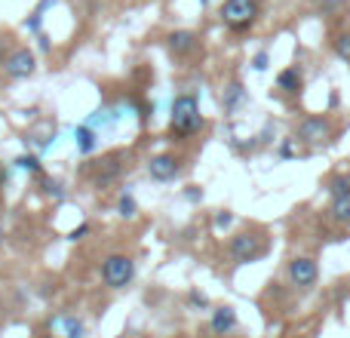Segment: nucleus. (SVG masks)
Listing matches in <instances>:
<instances>
[{
  "label": "nucleus",
  "mask_w": 350,
  "mask_h": 338,
  "mask_svg": "<svg viewBox=\"0 0 350 338\" xmlns=\"http://www.w3.org/2000/svg\"><path fill=\"white\" fill-rule=\"evenodd\" d=\"M16 166L28 175H40V157H37V154H22V157H16Z\"/></svg>",
  "instance_id": "nucleus-18"
},
{
  "label": "nucleus",
  "mask_w": 350,
  "mask_h": 338,
  "mask_svg": "<svg viewBox=\"0 0 350 338\" xmlns=\"http://www.w3.org/2000/svg\"><path fill=\"white\" fill-rule=\"evenodd\" d=\"M295 139L310 148L326 145V142L332 139V120H329V117H304L295 129Z\"/></svg>",
  "instance_id": "nucleus-5"
},
{
  "label": "nucleus",
  "mask_w": 350,
  "mask_h": 338,
  "mask_svg": "<svg viewBox=\"0 0 350 338\" xmlns=\"http://www.w3.org/2000/svg\"><path fill=\"white\" fill-rule=\"evenodd\" d=\"M332 218L341 224H350V194H345V197H332Z\"/></svg>",
  "instance_id": "nucleus-17"
},
{
  "label": "nucleus",
  "mask_w": 350,
  "mask_h": 338,
  "mask_svg": "<svg viewBox=\"0 0 350 338\" xmlns=\"http://www.w3.org/2000/svg\"><path fill=\"white\" fill-rule=\"evenodd\" d=\"M347 10V0H320L317 3V12H320L323 18H341Z\"/></svg>",
  "instance_id": "nucleus-15"
},
{
  "label": "nucleus",
  "mask_w": 350,
  "mask_h": 338,
  "mask_svg": "<svg viewBox=\"0 0 350 338\" xmlns=\"http://www.w3.org/2000/svg\"><path fill=\"white\" fill-rule=\"evenodd\" d=\"M0 243H3V228H0Z\"/></svg>",
  "instance_id": "nucleus-33"
},
{
  "label": "nucleus",
  "mask_w": 350,
  "mask_h": 338,
  "mask_svg": "<svg viewBox=\"0 0 350 338\" xmlns=\"http://www.w3.org/2000/svg\"><path fill=\"white\" fill-rule=\"evenodd\" d=\"M135 277V261L129 259V255H108V259L102 261V280L108 289H123V286H129Z\"/></svg>",
  "instance_id": "nucleus-3"
},
{
  "label": "nucleus",
  "mask_w": 350,
  "mask_h": 338,
  "mask_svg": "<svg viewBox=\"0 0 350 338\" xmlns=\"http://www.w3.org/2000/svg\"><path fill=\"white\" fill-rule=\"evenodd\" d=\"M40 25H43V16H37V12H31V18H25V31L28 34H40Z\"/></svg>",
  "instance_id": "nucleus-25"
},
{
  "label": "nucleus",
  "mask_w": 350,
  "mask_h": 338,
  "mask_svg": "<svg viewBox=\"0 0 350 338\" xmlns=\"http://www.w3.org/2000/svg\"><path fill=\"white\" fill-rule=\"evenodd\" d=\"M200 3H209V0H200Z\"/></svg>",
  "instance_id": "nucleus-34"
},
{
  "label": "nucleus",
  "mask_w": 350,
  "mask_h": 338,
  "mask_svg": "<svg viewBox=\"0 0 350 338\" xmlns=\"http://www.w3.org/2000/svg\"><path fill=\"white\" fill-rule=\"evenodd\" d=\"M187 302H191L193 308H209V298H206L203 292H187Z\"/></svg>",
  "instance_id": "nucleus-26"
},
{
  "label": "nucleus",
  "mask_w": 350,
  "mask_h": 338,
  "mask_svg": "<svg viewBox=\"0 0 350 338\" xmlns=\"http://www.w3.org/2000/svg\"><path fill=\"white\" fill-rule=\"evenodd\" d=\"M6 55H10V37H0V65L6 62Z\"/></svg>",
  "instance_id": "nucleus-29"
},
{
  "label": "nucleus",
  "mask_w": 350,
  "mask_h": 338,
  "mask_svg": "<svg viewBox=\"0 0 350 338\" xmlns=\"http://www.w3.org/2000/svg\"><path fill=\"white\" fill-rule=\"evenodd\" d=\"M221 102H224V111H228V114H234V111L240 108L243 102H246V90H243V83H240V80H234V83H230L228 90H224Z\"/></svg>",
  "instance_id": "nucleus-13"
},
{
  "label": "nucleus",
  "mask_w": 350,
  "mask_h": 338,
  "mask_svg": "<svg viewBox=\"0 0 350 338\" xmlns=\"http://www.w3.org/2000/svg\"><path fill=\"white\" fill-rule=\"evenodd\" d=\"M267 65H271V55H267V49H261V53L252 55V71H267Z\"/></svg>",
  "instance_id": "nucleus-23"
},
{
  "label": "nucleus",
  "mask_w": 350,
  "mask_h": 338,
  "mask_svg": "<svg viewBox=\"0 0 350 338\" xmlns=\"http://www.w3.org/2000/svg\"><path fill=\"white\" fill-rule=\"evenodd\" d=\"M55 3H59V0H40V3H37V16H43V12H46L49 10V6H55Z\"/></svg>",
  "instance_id": "nucleus-31"
},
{
  "label": "nucleus",
  "mask_w": 350,
  "mask_h": 338,
  "mask_svg": "<svg viewBox=\"0 0 350 338\" xmlns=\"http://www.w3.org/2000/svg\"><path fill=\"white\" fill-rule=\"evenodd\" d=\"M185 197H187V200H203V191H197V187H187Z\"/></svg>",
  "instance_id": "nucleus-32"
},
{
  "label": "nucleus",
  "mask_w": 350,
  "mask_h": 338,
  "mask_svg": "<svg viewBox=\"0 0 350 338\" xmlns=\"http://www.w3.org/2000/svg\"><path fill=\"white\" fill-rule=\"evenodd\" d=\"M203 127V114H200V102L191 92H181L172 99V117H170V133L175 142H187L191 135L200 133Z\"/></svg>",
  "instance_id": "nucleus-1"
},
{
  "label": "nucleus",
  "mask_w": 350,
  "mask_h": 338,
  "mask_svg": "<svg viewBox=\"0 0 350 338\" xmlns=\"http://www.w3.org/2000/svg\"><path fill=\"white\" fill-rule=\"evenodd\" d=\"M228 252L234 265H249V261H258L265 255V240L255 231H240L237 237H230Z\"/></svg>",
  "instance_id": "nucleus-4"
},
{
  "label": "nucleus",
  "mask_w": 350,
  "mask_h": 338,
  "mask_svg": "<svg viewBox=\"0 0 350 338\" xmlns=\"http://www.w3.org/2000/svg\"><path fill=\"white\" fill-rule=\"evenodd\" d=\"M261 12V3L258 0H224L221 6V22L228 25L230 31H246L255 25Z\"/></svg>",
  "instance_id": "nucleus-2"
},
{
  "label": "nucleus",
  "mask_w": 350,
  "mask_h": 338,
  "mask_svg": "<svg viewBox=\"0 0 350 338\" xmlns=\"http://www.w3.org/2000/svg\"><path fill=\"white\" fill-rule=\"evenodd\" d=\"M301 86H304V74H301V68H298V65L283 68V71L277 74V90L286 92V96H295V92H301Z\"/></svg>",
  "instance_id": "nucleus-10"
},
{
  "label": "nucleus",
  "mask_w": 350,
  "mask_h": 338,
  "mask_svg": "<svg viewBox=\"0 0 350 338\" xmlns=\"http://www.w3.org/2000/svg\"><path fill=\"white\" fill-rule=\"evenodd\" d=\"M230 222H234V216H230V212H218V216H215V228L218 231L230 228Z\"/></svg>",
  "instance_id": "nucleus-27"
},
{
  "label": "nucleus",
  "mask_w": 350,
  "mask_h": 338,
  "mask_svg": "<svg viewBox=\"0 0 350 338\" xmlns=\"http://www.w3.org/2000/svg\"><path fill=\"white\" fill-rule=\"evenodd\" d=\"M117 212H120L123 218H135V212H139V206H135V197L133 194H123L120 203H117Z\"/></svg>",
  "instance_id": "nucleus-20"
},
{
  "label": "nucleus",
  "mask_w": 350,
  "mask_h": 338,
  "mask_svg": "<svg viewBox=\"0 0 350 338\" xmlns=\"http://www.w3.org/2000/svg\"><path fill=\"white\" fill-rule=\"evenodd\" d=\"M289 280H292V286H298V289H310V286L320 280V268H317V261L308 259V255L292 259L289 261Z\"/></svg>",
  "instance_id": "nucleus-7"
},
{
  "label": "nucleus",
  "mask_w": 350,
  "mask_h": 338,
  "mask_svg": "<svg viewBox=\"0 0 350 338\" xmlns=\"http://www.w3.org/2000/svg\"><path fill=\"white\" fill-rule=\"evenodd\" d=\"M59 326H62V333H65V338H83V335H86L83 320H77V317H71V314L62 317Z\"/></svg>",
  "instance_id": "nucleus-16"
},
{
  "label": "nucleus",
  "mask_w": 350,
  "mask_h": 338,
  "mask_svg": "<svg viewBox=\"0 0 350 338\" xmlns=\"http://www.w3.org/2000/svg\"><path fill=\"white\" fill-rule=\"evenodd\" d=\"M166 43H170V53L175 59H185V55H191L193 49H197V34L181 28V31H172V34L166 37Z\"/></svg>",
  "instance_id": "nucleus-9"
},
{
  "label": "nucleus",
  "mask_w": 350,
  "mask_h": 338,
  "mask_svg": "<svg viewBox=\"0 0 350 338\" xmlns=\"http://www.w3.org/2000/svg\"><path fill=\"white\" fill-rule=\"evenodd\" d=\"M43 191H46L49 197H55V200H65V191H62V185H59V181H53V179H43Z\"/></svg>",
  "instance_id": "nucleus-24"
},
{
  "label": "nucleus",
  "mask_w": 350,
  "mask_h": 338,
  "mask_svg": "<svg viewBox=\"0 0 350 338\" xmlns=\"http://www.w3.org/2000/svg\"><path fill=\"white\" fill-rule=\"evenodd\" d=\"M74 142H77V151L80 154H92V151H96V145H98V142H96V129L86 127V123H83V127H77V129H74Z\"/></svg>",
  "instance_id": "nucleus-14"
},
{
  "label": "nucleus",
  "mask_w": 350,
  "mask_h": 338,
  "mask_svg": "<svg viewBox=\"0 0 350 338\" xmlns=\"http://www.w3.org/2000/svg\"><path fill=\"white\" fill-rule=\"evenodd\" d=\"M37 47H40V53H49V47H53V43H49V37L43 34V31L37 34Z\"/></svg>",
  "instance_id": "nucleus-30"
},
{
  "label": "nucleus",
  "mask_w": 350,
  "mask_h": 338,
  "mask_svg": "<svg viewBox=\"0 0 350 338\" xmlns=\"http://www.w3.org/2000/svg\"><path fill=\"white\" fill-rule=\"evenodd\" d=\"M329 194H332V197H345V194H350V175H338V179L329 181Z\"/></svg>",
  "instance_id": "nucleus-21"
},
{
  "label": "nucleus",
  "mask_w": 350,
  "mask_h": 338,
  "mask_svg": "<svg viewBox=\"0 0 350 338\" xmlns=\"http://www.w3.org/2000/svg\"><path fill=\"white\" fill-rule=\"evenodd\" d=\"M335 55L350 65V31H345V34L335 37Z\"/></svg>",
  "instance_id": "nucleus-19"
},
{
  "label": "nucleus",
  "mask_w": 350,
  "mask_h": 338,
  "mask_svg": "<svg viewBox=\"0 0 350 338\" xmlns=\"http://www.w3.org/2000/svg\"><path fill=\"white\" fill-rule=\"evenodd\" d=\"M181 172V160L172 154H157V157L148 160V175L154 181H175Z\"/></svg>",
  "instance_id": "nucleus-8"
},
{
  "label": "nucleus",
  "mask_w": 350,
  "mask_h": 338,
  "mask_svg": "<svg viewBox=\"0 0 350 338\" xmlns=\"http://www.w3.org/2000/svg\"><path fill=\"white\" fill-rule=\"evenodd\" d=\"M0 68H3V74L10 80H25L37 71V59L28 47H16V49H10V55H6V62Z\"/></svg>",
  "instance_id": "nucleus-6"
},
{
  "label": "nucleus",
  "mask_w": 350,
  "mask_h": 338,
  "mask_svg": "<svg viewBox=\"0 0 350 338\" xmlns=\"http://www.w3.org/2000/svg\"><path fill=\"white\" fill-rule=\"evenodd\" d=\"M86 234H90V224H86V222H83V224H80V228H74V231H71V234H68V240H83V237H86Z\"/></svg>",
  "instance_id": "nucleus-28"
},
{
  "label": "nucleus",
  "mask_w": 350,
  "mask_h": 338,
  "mask_svg": "<svg viewBox=\"0 0 350 338\" xmlns=\"http://www.w3.org/2000/svg\"><path fill=\"white\" fill-rule=\"evenodd\" d=\"M295 154H298V139L292 135V139H286L283 145H280V157L289 160V157H295Z\"/></svg>",
  "instance_id": "nucleus-22"
},
{
  "label": "nucleus",
  "mask_w": 350,
  "mask_h": 338,
  "mask_svg": "<svg viewBox=\"0 0 350 338\" xmlns=\"http://www.w3.org/2000/svg\"><path fill=\"white\" fill-rule=\"evenodd\" d=\"M209 326H212V333H215V335L234 333V326H237V311L230 308V304H221V308H215V311H212Z\"/></svg>",
  "instance_id": "nucleus-11"
},
{
  "label": "nucleus",
  "mask_w": 350,
  "mask_h": 338,
  "mask_svg": "<svg viewBox=\"0 0 350 338\" xmlns=\"http://www.w3.org/2000/svg\"><path fill=\"white\" fill-rule=\"evenodd\" d=\"M120 172H123L120 154H111V157H105V160H102V166H98V172H96V185H98V187L108 185V181H114Z\"/></svg>",
  "instance_id": "nucleus-12"
},
{
  "label": "nucleus",
  "mask_w": 350,
  "mask_h": 338,
  "mask_svg": "<svg viewBox=\"0 0 350 338\" xmlns=\"http://www.w3.org/2000/svg\"><path fill=\"white\" fill-rule=\"evenodd\" d=\"M46 338H49V335H46Z\"/></svg>",
  "instance_id": "nucleus-35"
}]
</instances>
